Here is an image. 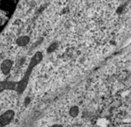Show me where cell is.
I'll use <instances>...</instances> for the list:
<instances>
[{
    "label": "cell",
    "instance_id": "6da1fadb",
    "mask_svg": "<svg viewBox=\"0 0 131 127\" xmlns=\"http://www.w3.org/2000/svg\"><path fill=\"white\" fill-rule=\"evenodd\" d=\"M42 58H43V55L41 52H37L36 54L32 57V60L30 61V65H29V67L28 68V70L26 73V76L24 77V79L21 80L20 83H19L18 85V90L19 91H23L25 89V87H26V84L28 83V77L30 75V72L32 70V68H34V66L36 65H37L42 60Z\"/></svg>",
    "mask_w": 131,
    "mask_h": 127
},
{
    "label": "cell",
    "instance_id": "7a4b0ae2",
    "mask_svg": "<svg viewBox=\"0 0 131 127\" xmlns=\"http://www.w3.org/2000/svg\"><path fill=\"white\" fill-rule=\"evenodd\" d=\"M14 116V112L12 110H9L5 112L0 116V127H4L11 122Z\"/></svg>",
    "mask_w": 131,
    "mask_h": 127
},
{
    "label": "cell",
    "instance_id": "3957f363",
    "mask_svg": "<svg viewBox=\"0 0 131 127\" xmlns=\"http://www.w3.org/2000/svg\"><path fill=\"white\" fill-rule=\"evenodd\" d=\"M28 41H29V38L28 37H22L18 40V43L20 45H25L28 43Z\"/></svg>",
    "mask_w": 131,
    "mask_h": 127
},
{
    "label": "cell",
    "instance_id": "277c9868",
    "mask_svg": "<svg viewBox=\"0 0 131 127\" xmlns=\"http://www.w3.org/2000/svg\"><path fill=\"white\" fill-rule=\"evenodd\" d=\"M70 115L72 117H76L78 115V114H79V108H78V107H72L71 110H70Z\"/></svg>",
    "mask_w": 131,
    "mask_h": 127
},
{
    "label": "cell",
    "instance_id": "5b68a950",
    "mask_svg": "<svg viewBox=\"0 0 131 127\" xmlns=\"http://www.w3.org/2000/svg\"><path fill=\"white\" fill-rule=\"evenodd\" d=\"M10 67H11V63L9 61H6L3 64V69L5 71H8V70L10 68Z\"/></svg>",
    "mask_w": 131,
    "mask_h": 127
},
{
    "label": "cell",
    "instance_id": "8992f818",
    "mask_svg": "<svg viewBox=\"0 0 131 127\" xmlns=\"http://www.w3.org/2000/svg\"><path fill=\"white\" fill-rule=\"evenodd\" d=\"M51 127H62V126L61 125H60V124H55V125H53Z\"/></svg>",
    "mask_w": 131,
    "mask_h": 127
}]
</instances>
